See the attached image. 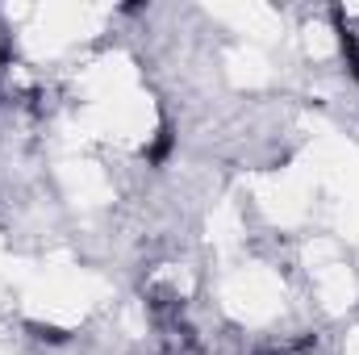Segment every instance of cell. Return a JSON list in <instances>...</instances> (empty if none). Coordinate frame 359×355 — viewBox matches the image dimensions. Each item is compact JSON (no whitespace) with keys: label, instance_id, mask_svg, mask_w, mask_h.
Returning <instances> with one entry per match:
<instances>
[{"label":"cell","instance_id":"6da1fadb","mask_svg":"<svg viewBox=\"0 0 359 355\" xmlns=\"http://www.w3.org/2000/svg\"><path fill=\"white\" fill-rule=\"evenodd\" d=\"M330 17H334V25H339V46H343L347 67H351V80H359V34H351V25L343 21V8H334Z\"/></svg>","mask_w":359,"mask_h":355},{"label":"cell","instance_id":"7a4b0ae2","mask_svg":"<svg viewBox=\"0 0 359 355\" xmlns=\"http://www.w3.org/2000/svg\"><path fill=\"white\" fill-rule=\"evenodd\" d=\"M172 147H176V134H172V126H163V130L155 134V142H151V147H147L142 155H147V163H155V168H159V163H168Z\"/></svg>","mask_w":359,"mask_h":355},{"label":"cell","instance_id":"3957f363","mask_svg":"<svg viewBox=\"0 0 359 355\" xmlns=\"http://www.w3.org/2000/svg\"><path fill=\"white\" fill-rule=\"evenodd\" d=\"M34 330V339H42V343H67V330H59V326H29Z\"/></svg>","mask_w":359,"mask_h":355}]
</instances>
